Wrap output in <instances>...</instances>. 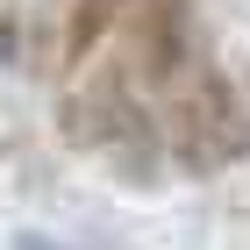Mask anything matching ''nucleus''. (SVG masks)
<instances>
[{
    "mask_svg": "<svg viewBox=\"0 0 250 250\" xmlns=\"http://www.w3.org/2000/svg\"><path fill=\"white\" fill-rule=\"evenodd\" d=\"M58 136L79 157H100L122 186H157L172 172L165 157V115H157V93H143L129 79V64L107 50L93 58L79 79H64L58 100Z\"/></svg>",
    "mask_w": 250,
    "mask_h": 250,
    "instance_id": "f257e3e1",
    "label": "nucleus"
},
{
    "mask_svg": "<svg viewBox=\"0 0 250 250\" xmlns=\"http://www.w3.org/2000/svg\"><path fill=\"white\" fill-rule=\"evenodd\" d=\"M157 115H165V157L186 179H214V172H229V165L250 157V93H243V79L222 72L214 58L193 64L165 93Z\"/></svg>",
    "mask_w": 250,
    "mask_h": 250,
    "instance_id": "f03ea898",
    "label": "nucleus"
},
{
    "mask_svg": "<svg viewBox=\"0 0 250 250\" xmlns=\"http://www.w3.org/2000/svg\"><path fill=\"white\" fill-rule=\"evenodd\" d=\"M115 58L129 64V79L143 93H172L193 64L208 58V21H200V0H129L115 29Z\"/></svg>",
    "mask_w": 250,
    "mask_h": 250,
    "instance_id": "7ed1b4c3",
    "label": "nucleus"
},
{
    "mask_svg": "<svg viewBox=\"0 0 250 250\" xmlns=\"http://www.w3.org/2000/svg\"><path fill=\"white\" fill-rule=\"evenodd\" d=\"M122 7L129 0H36V15H29V72L43 79H79L93 58L115 50V29H122Z\"/></svg>",
    "mask_w": 250,
    "mask_h": 250,
    "instance_id": "20e7f679",
    "label": "nucleus"
},
{
    "mask_svg": "<svg viewBox=\"0 0 250 250\" xmlns=\"http://www.w3.org/2000/svg\"><path fill=\"white\" fill-rule=\"evenodd\" d=\"M15 50H21V21H15V15H7V7H0V64L15 58Z\"/></svg>",
    "mask_w": 250,
    "mask_h": 250,
    "instance_id": "39448f33",
    "label": "nucleus"
}]
</instances>
